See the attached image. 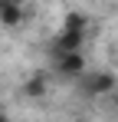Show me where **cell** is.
I'll return each instance as SVG.
<instances>
[{"label": "cell", "instance_id": "obj_1", "mask_svg": "<svg viewBox=\"0 0 118 122\" xmlns=\"http://www.w3.org/2000/svg\"><path fill=\"white\" fill-rule=\"evenodd\" d=\"M82 89H85V96H92V99H108V96L118 89V76L108 73V69L85 73V76H82Z\"/></svg>", "mask_w": 118, "mask_h": 122}, {"label": "cell", "instance_id": "obj_6", "mask_svg": "<svg viewBox=\"0 0 118 122\" xmlns=\"http://www.w3.org/2000/svg\"><path fill=\"white\" fill-rule=\"evenodd\" d=\"M0 23L3 26H20L23 23V7L10 3V0H0Z\"/></svg>", "mask_w": 118, "mask_h": 122}, {"label": "cell", "instance_id": "obj_2", "mask_svg": "<svg viewBox=\"0 0 118 122\" xmlns=\"http://www.w3.org/2000/svg\"><path fill=\"white\" fill-rule=\"evenodd\" d=\"M53 73L62 76V79L85 76V53H62V56H53Z\"/></svg>", "mask_w": 118, "mask_h": 122}, {"label": "cell", "instance_id": "obj_7", "mask_svg": "<svg viewBox=\"0 0 118 122\" xmlns=\"http://www.w3.org/2000/svg\"><path fill=\"white\" fill-rule=\"evenodd\" d=\"M108 102H112V109H115V112H118V89H115V92H112V96H108Z\"/></svg>", "mask_w": 118, "mask_h": 122}, {"label": "cell", "instance_id": "obj_4", "mask_svg": "<svg viewBox=\"0 0 118 122\" xmlns=\"http://www.w3.org/2000/svg\"><path fill=\"white\" fill-rule=\"evenodd\" d=\"M59 30H66V33H89V13H82V10H66Z\"/></svg>", "mask_w": 118, "mask_h": 122}, {"label": "cell", "instance_id": "obj_3", "mask_svg": "<svg viewBox=\"0 0 118 122\" xmlns=\"http://www.w3.org/2000/svg\"><path fill=\"white\" fill-rule=\"evenodd\" d=\"M82 46H85V33H66V30H59L56 36L49 40L53 56H62V53H82Z\"/></svg>", "mask_w": 118, "mask_h": 122}, {"label": "cell", "instance_id": "obj_5", "mask_svg": "<svg viewBox=\"0 0 118 122\" xmlns=\"http://www.w3.org/2000/svg\"><path fill=\"white\" fill-rule=\"evenodd\" d=\"M46 92H49V76L46 73H33L30 79L23 82V96L26 99H43Z\"/></svg>", "mask_w": 118, "mask_h": 122}, {"label": "cell", "instance_id": "obj_8", "mask_svg": "<svg viewBox=\"0 0 118 122\" xmlns=\"http://www.w3.org/2000/svg\"><path fill=\"white\" fill-rule=\"evenodd\" d=\"M10 3H17V7H23V3H26V0H10Z\"/></svg>", "mask_w": 118, "mask_h": 122}]
</instances>
